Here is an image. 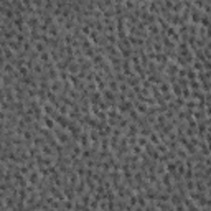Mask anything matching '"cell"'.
Listing matches in <instances>:
<instances>
[{
    "instance_id": "6da1fadb",
    "label": "cell",
    "mask_w": 211,
    "mask_h": 211,
    "mask_svg": "<svg viewBox=\"0 0 211 211\" xmlns=\"http://www.w3.org/2000/svg\"><path fill=\"white\" fill-rule=\"evenodd\" d=\"M43 122H45V125H46V129H55V124H56V122L51 119L50 116H45V117H43Z\"/></svg>"
}]
</instances>
